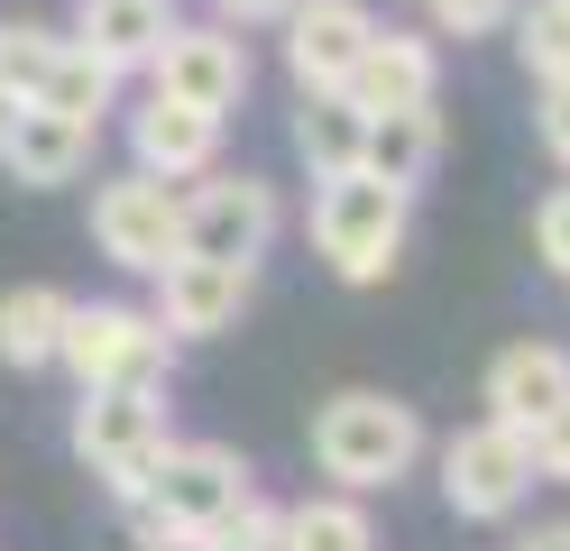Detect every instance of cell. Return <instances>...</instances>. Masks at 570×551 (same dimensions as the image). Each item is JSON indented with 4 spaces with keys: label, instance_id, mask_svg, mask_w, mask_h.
<instances>
[{
    "label": "cell",
    "instance_id": "32",
    "mask_svg": "<svg viewBox=\"0 0 570 551\" xmlns=\"http://www.w3.org/2000/svg\"><path fill=\"white\" fill-rule=\"evenodd\" d=\"M10 120H19V92H10V83H0V138H10Z\"/></svg>",
    "mask_w": 570,
    "mask_h": 551
},
{
    "label": "cell",
    "instance_id": "24",
    "mask_svg": "<svg viewBox=\"0 0 570 551\" xmlns=\"http://www.w3.org/2000/svg\"><path fill=\"white\" fill-rule=\"evenodd\" d=\"M276 514H285V505H267V496H239V505H230V514H222V524H212L203 542H212V551H276Z\"/></svg>",
    "mask_w": 570,
    "mask_h": 551
},
{
    "label": "cell",
    "instance_id": "19",
    "mask_svg": "<svg viewBox=\"0 0 570 551\" xmlns=\"http://www.w3.org/2000/svg\"><path fill=\"white\" fill-rule=\"evenodd\" d=\"M276 551H377L368 533V505L360 496H304V505H285L276 514Z\"/></svg>",
    "mask_w": 570,
    "mask_h": 551
},
{
    "label": "cell",
    "instance_id": "11",
    "mask_svg": "<svg viewBox=\"0 0 570 551\" xmlns=\"http://www.w3.org/2000/svg\"><path fill=\"white\" fill-rule=\"evenodd\" d=\"M276 28H285V73H295V92L341 83V73L360 65V47L377 37L368 0H295V10H285Z\"/></svg>",
    "mask_w": 570,
    "mask_h": 551
},
{
    "label": "cell",
    "instance_id": "4",
    "mask_svg": "<svg viewBox=\"0 0 570 551\" xmlns=\"http://www.w3.org/2000/svg\"><path fill=\"white\" fill-rule=\"evenodd\" d=\"M56 367H75V386H166L175 331L148 304H65Z\"/></svg>",
    "mask_w": 570,
    "mask_h": 551
},
{
    "label": "cell",
    "instance_id": "28",
    "mask_svg": "<svg viewBox=\"0 0 570 551\" xmlns=\"http://www.w3.org/2000/svg\"><path fill=\"white\" fill-rule=\"evenodd\" d=\"M533 129H543V147L570 166V73H552V83H543V110H533Z\"/></svg>",
    "mask_w": 570,
    "mask_h": 551
},
{
    "label": "cell",
    "instance_id": "31",
    "mask_svg": "<svg viewBox=\"0 0 570 551\" xmlns=\"http://www.w3.org/2000/svg\"><path fill=\"white\" fill-rule=\"evenodd\" d=\"M120 551H212L203 533H157V542H120Z\"/></svg>",
    "mask_w": 570,
    "mask_h": 551
},
{
    "label": "cell",
    "instance_id": "20",
    "mask_svg": "<svg viewBox=\"0 0 570 551\" xmlns=\"http://www.w3.org/2000/svg\"><path fill=\"white\" fill-rule=\"evenodd\" d=\"M56 331H65V294L56 285L0 294V367H56Z\"/></svg>",
    "mask_w": 570,
    "mask_h": 551
},
{
    "label": "cell",
    "instance_id": "26",
    "mask_svg": "<svg viewBox=\"0 0 570 551\" xmlns=\"http://www.w3.org/2000/svg\"><path fill=\"white\" fill-rule=\"evenodd\" d=\"M533 257H543V267L570 285V184H561L543 211H533Z\"/></svg>",
    "mask_w": 570,
    "mask_h": 551
},
{
    "label": "cell",
    "instance_id": "15",
    "mask_svg": "<svg viewBox=\"0 0 570 551\" xmlns=\"http://www.w3.org/2000/svg\"><path fill=\"white\" fill-rule=\"evenodd\" d=\"M433 83H442V56L423 47V37H368L360 47V65L341 73V92L360 101V110H405V101H433Z\"/></svg>",
    "mask_w": 570,
    "mask_h": 551
},
{
    "label": "cell",
    "instance_id": "21",
    "mask_svg": "<svg viewBox=\"0 0 570 551\" xmlns=\"http://www.w3.org/2000/svg\"><path fill=\"white\" fill-rule=\"evenodd\" d=\"M38 101H47V110H65V120H92V129H101V110L120 101V73L101 65L83 37H65L56 65H47V83H38Z\"/></svg>",
    "mask_w": 570,
    "mask_h": 551
},
{
    "label": "cell",
    "instance_id": "29",
    "mask_svg": "<svg viewBox=\"0 0 570 551\" xmlns=\"http://www.w3.org/2000/svg\"><path fill=\"white\" fill-rule=\"evenodd\" d=\"M285 10H295V0H212V19H222V28H276Z\"/></svg>",
    "mask_w": 570,
    "mask_h": 551
},
{
    "label": "cell",
    "instance_id": "12",
    "mask_svg": "<svg viewBox=\"0 0 570 551\" xmlns=\"http://www.w3.org/2000/svg\"><path fill=\"white\" fill-rule=\"evenodd\" d=\"M129 157L185 184V175H212V157H222V110H194L175 92H148V110H129Z\"/></svg>",
    "mask_w": 570,
    "mask_h": 551
},
{
    "label": "cell",
    "instance_id": "2",
    "mask_svg": "<svg viewBox=\"0 0 570 551\" xmlns=\"http://www.w3.org/2000/svg\"><path fill=\"white\" fill-rule=\"evenodd\" d=\"M414 460H423V414L396 404V395H377V386H350V395H332L313 414V469L341 478L350 496L396 488Z\"/></svg>",
    "mask_w": 570,
    "mask_h": 551
},
{
    "label": "cell",
    "instance_id": "27",
    "mask_svg": "<svg viewBox=\"0 0 570 551\" xmlns=\"http://www.w3.org/2000/svg\"><path fill=\"white\" fill-rule=\"evenodd\" d=\"M507 10H515V0H433L442 37H488V28H507Z\"/></svg>",
    "mask_w": 570,
    "mask_h": 551
},
{
    "label": "cell",
    "instance_id": "17",
    "mask_svg": "<svg viewBox=\"0 0 570 551\" xmlns=\"http://www.w3.org/2000/svg\"><path fill=\"white\" fill-rule=\"evenodd\" d=\"M360 166H377L386 184H423L442 166V110L433 101H405V110H368V147Z\"/></svg>",
    "mask_w": 570,
    "mask_h": 551
},
{
    "label": "cell",
    "instance_id": "8",
    "mask_svg": "<svg viewBox=\"0 0 570 551\" xmlns=\"http://www.w3.org/2000/svg\"><path fill=\"white\" fill-rule=\"evenodd\" d=\"M92 248L111 257L120 276H157L166 257H175V184L148 175V166L111 175L92 194Z\"/></svg>",
    "mask_w": 570,
    "mask_h": 551
},
{
    "label": "cell",
    "instance_id": "10",
    "mask_svg": "<svg viewBox=\"0 0 570 551\" xmlns=\"http://www.w3.org/2000/svg\"><path fill=\"white\" fill-rule=\"evenodd\" d=\"M148 285H157L148 313L175 331V341H222V331H239L248 294H258V267H230V257H185V248H175Z\"/></svg>",
    "mask_w": 570,
    "mask_h": 551
},
{
    "label": "cell",
    "instance_id": "22",
    "mask_svg": "<svg viewBox=\"0 0 570 551\" xmlns=\"http://www.w3.org/2000/svg\"><path fill=\"white\" fill-rule=\"evenodd\" d=\"M507 19H515V56H524L533 83L570 73V0H524V10H507Z\"/></svg>",
    "mask_w": 570,
    "mask_h": 551
},
{
    "label": "cell",
    "instance_id": "25",
    "mask_svg": "<svg viewBox=\"0 0 570 551\" xmlns=\"http://www.w3.org/2000/svg\"><path fill=\"white\" fill-rule=\"evenodd\" d=\"M524 441H533V478H552V488H570V395H561V404H552V414L533 423Z\"/></svg>",
    "mask_w": 570,
    "mask_h": 551
},
{
    "label": "cell",
    "instance_id": "5",
    "mask_svg": "<svg viewBox=\"0 0 570 551\" xmlns=\"http://www.w3.org/2000/svg\"><path fill=\"white\" fill-rule=\"evenodd\" d=\"M239 496H258V469H248L230 441H166L138 505H148L166 533H212Z\"/></svg>",
    "mask_w": 570,
    "mask_h": 551
},
{
    "label": "cell",
    "instance_id": "23",
    "mask_svg": "<svg viewBox=\"0 0 570 551\" xmlns=\"http://www.w3.org/2000/svg\"><path fill=\"white\" fill-rule=\"evenodd\" d=\"M56 47H65L56 28H38V19H10V28H0V83H10L19 101H38V83H47Z\"/></svg>",
    "mask_w": 570,
    "mask_h": 551
},
{
    "label": "cell",
    "instance_id": "6",
    "mask_svg": "<svg viewBox=\"0 0 570 551\" xmlns=\"http://www.w3.org/2000/svg\"><path fill=\"white\" fill-rule=\"evenodd\" d=\"M276 184L267 175H212L194 194H175V248L185 257H230V267H258L267 239H276Z\"/></svg>",
    "mask_w": 570,
    "mask_h": 551
},
{
    "label": "cell",
    "instance_id": "14",
    "mask_svg": "<svg viewBox=\"0 0 570 551\" xmlns=\"http://www.w3.org/2000/svg\"><path fill=\"white\" fill-rule=\"evenodd\" d=\"M561 395H570V350H552V341H515V350L488 358V414H497V423L533 432Z\"/></svg>",
    "mask_w": 570,
    "mask_h": 551
},
{
    "label": "cell",
    "instance_id": "13",
    "mask_svg": "<svg viewBox=\"0 0 570 551\" xmlns=\"http://www.w3.org/2000/svg\"><path fill=\"white\" fill-rule=\"evenodd\" d=\"M92 120H65V110L47 101H19L10 138H0V166H10V184H28V194H47V184H75L92 166Z\"/></svg>",
    "mask_w": 570,
    "mask_h": 551
},
{
    "label": "cell",
    "instance_id": "18",
    "mask_svg": "<svg viewBox=\"0 0 570 551\" xmlns=\"http://www.w3.org/2000/svg\"><path fill=\"white\" fill-rule=\"evenodd\" d=\"M360 147H368V110H360V101H350L341 83L304 92V110H295V157L313 166V184H323V175H350V166H360Z\"/></svg>",
    "mask_w": 570,
    "mask_h": 551
},
{
    "label": "cell",
    "instance_id": "9",
    "mask_svg": "<svg viewBox=\"0 0 570 551\" xmlns=\"http://www.w3.org/2000/svg\"><path fill=\"white\" fill-rule=\"evenodd\" d=\"M148 73H157V92H175V101L222 110V120H230V110L248 101V37L222 28V19H175L166 47L148 56Z\"/></svg>",
    "mask_w": 570,
    "mask_h": 551
},
{
    "label": "cell",
    "instance_id": "30",
    "mask_svg": "<svg viewBox=\"0 0 570 551\" xmlns=\"http://www.w3.org/2000/svg\"><path fill=\"white\" fill-rule=\"evenodd\" d=\"M515 551H570V514H552V524H533Z\"/></svg>",
    "mask_w": 570,
    "mask_h": 551
},
{
    "label": "cell",
    "instance_id": "7",
    "mask_svg": "<svg viewBox=\"0 0 570 551\" xmlns=\"http://www.w3.org/2000/svg\"><path fill=\"white\" fill-rule=\"evenodd\" d=\"M442 496H451V514H470V524H507L533 496V441L515 423L479 414L470 432L442 441Z\"/></svg>",
    "mask_w": 570,
    "mask_h": 551
},
{
    "label": "cell",
    "instance_id": "16",
    "mask_svg": "<svg viewBox=\"0 0 570 551\" xmlns=\"http://www.w3.org/2000/svg\"><path fill=\"white\" fill-rule=\"evenodd\" d=\"M175 28V0H83L75 10V37L111 65V73H138Z\"/></svg>",
    "mask_w": 570,
    "mask_h": 551
},
{
    "label": "cell",
    "instance_id": "3",
    "mask_svg": "<svg viewBox=\"0 0 570 551\" xmlns=\"http://www.w3.org/2000/svg\"><path fill=\"white\" fill-rule=\"evenodd\" d=\"M166 386H83L75 404V460L111 488V505L148 496V469L166 451Z\"/></svg>",
    "mask_w": 570,
    "mask_h": 551
},
{
    "label": "cell",
    "instance_id": "1",
    "mask_svg": "<svg viewBox=\"0 0 570 551\" xmlns=\"http://www.w3.org/2000/svg\"><path fill=\"white\" fill-rule=\"evenodd\" d=\"M405 220H414V184L350 166V175H323V194H313V248L341 285H377L405 248Z\"/></svg>",
    "mask_w": 570,
    "mask_h": 551
},
{
    "label": "cell",
    "instance_id": "33",
    "mask_svg": "<svg viewBox=\"0 0 570 551\" xmlns=\"http://www.w3.org/2000/svg\"><path fill=\"white\" fill-rule=\"evenodd\" d=\"M423 10H433V0H423Z\"/></svg>",
    "mask_w": 570,
    "mask_h": 551
}]
</instances>
